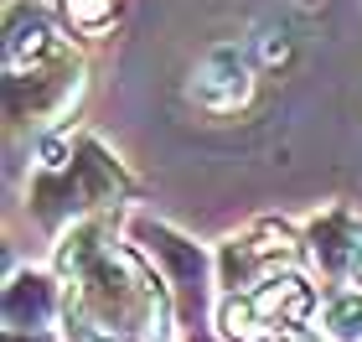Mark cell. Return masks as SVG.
<instances>
[{
  "label": "cell",
  "instance_id": "3957f363",
  "mask_svg": "<svg viewBox=\"0 0 362 342\" xmlns=\"http://www.w3.org/2000/svg\"><path fill=\"white\" fill-rule=\"evenodd\" d=\"M259 342H285V337H259Z\"/></svg>",
  "mask_w": 362,
  "mask_h": 342
},
{
  "label": "cell",
  "instance_id": "7a4b0ae2",
  "mask_svg": "<svg viewBox=\"0 0 362 342\" xmlns=\"http://www.w3.org/2000/svg\"><path fill=\"white\" fill-rule=\"evenodd\" d=\"M109 6H114V0H68V11L78 16V21H98Z\"/></svg>",
  "mask_w": 362,
  "mask_h": 342
},
{
  "label": "cell",
  "instance_id": "6da1fadb",
  "mask_svg": "<svg viewBox=\"0 0 362 342\" xmlns=\"http://www.w3.org/2000/svg\"><path fill=\"white\" fill-rule=\"evenodd\" d=\"M326 337L332 342H362V296H337L326 306Z\"/></svg>",
  "mask_w": 362,
  "mask_h": 342
}]
</instances>
